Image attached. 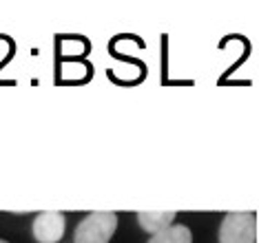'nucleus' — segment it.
I'll use <instances>...</instances> for the list:
<instances>
[{"label": "nucleus", "instance_id": "5", "mask_svg": "<svg viewBox=\"0 0 259 243\" xmlns=\"http://www.w3.org/2000/svg\"><path fill=\"white\" fill-rule=\"evenodd\" d=\"M149 243H193V236H191V230L186 226L173 223V226L166 228L164 232L153 234L149 239Z\"/></svg>", "mask_w": 259, "mask_h": 243}, {"label": "nucleus", "instance_id": "2", "mask_svg": "<svg viewBox=\"0 0 259 243\" xmlns=\"http://www.w3.org/2000/svg\"><path fill=\"white\" fill-rule=\"evenodd\" d=\"M257 219L252 212H228L220 226V243H255Z\"/></svg>", "mask_w": 259, "mask_h": 243}, {"label": "nucleus", "instance_id": "1", "mask_svg": "<svg viewBox=\"0 0 259 243\" xmlns=\"http://www.w3.org/2000/svg\"><path fill=\"white\" fill-rule=\"evenodd\" d=\"M117 228L115 212L96 210L89 212L75 228V243H109Z\"/></svg>", "mask_w": 259, "mask_h": 243}, {"label": "nucleus", "instance_id": "4", "mask_svg": "<svg viewBox=\"0 0 259 243\" xmlns=\"http://www.w3.org/2000/svg\"><path fill=\"white\" fill-rule=\"evenodd\" d=\"M178 212L175 210H140L138 212V221L142 230H146L149 234H160L166 228L173 226Z\"/></svg>", "mask_w": 259, "mask_h": 243}, {"label": "nucleus", "instance_id": "6", "mask_svg": "<svg viewBox=\"0 0 259 243\" xmlns=\"http://www.w3.org/2000/svg\"><path fill=\"white\" fill-rule=\"evenodd\" d=\"M0 243H7V241H3V239H0Z\"/></svg>", "mask_w": 259, "mask_h": 243}, {"label": "nucleus", "instance_id": "3", "mask_svg": "<svg viewBox=\"0 0 259 243\" xmlns=\"http://www.w3.org/2000/svg\"><path fill=\"white\" fill-rule=\"evenodd\" d=\"M64 215L58 210L38 212L33 219V239L38 243H58L64 236Z\"/></svg>", "mask_w": 259, "mask_h": 243}]
</instances>
